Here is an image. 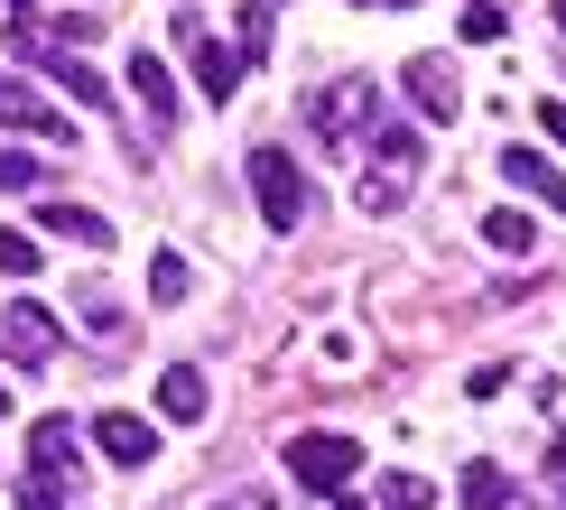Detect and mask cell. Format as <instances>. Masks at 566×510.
<instances>
[{
    "mask_svg": "<svg viewBox=\"0 0 566 510\" xmlns=\"http://www.w3.org/2000/svg\"><path fill=\"white\" fill-rule=\"evenodd\" d=\"M548 464H557V474H566V436H557V446H548Z\"/></svg>",
    "mask_w": 566,
    "mask_h": 510,
    "instance_id": "cell-28",
    "label": "cell"
},
{
    "mask_svg": "<svg viewBox=\"0 0 566 510\" xmlns=\"http://www.w3.org/2000/svg\"><path fill=\"white\" fill-rule=\"evenodd\" d=\"M242 168H251V195H261V223H270V232H297V223H306V177H297V158H289V149H251Z\"/></svg>",
    "mask_w": 566,
    "mask_h": 510,
    "instance_id": "cell-2",
    "label": "cell"
},
{
    "mask_svg": "<svg viewBox=\"0 0 566 510\" xmlns=\"http://www.w3.org/2000/svg\"><path fill=\"white\" fill-rule=\"evenodd\" d=\"M0 362H19V371L56 362V316H46L38 297H10V307H0Z\"/></svg>",
    "mask_w": 566,
    "mask_h": 510,
    "instance_id": "cell-3",
    "label": "cell"
},
{
    "mask_svg": "<svg viewBox=\"0 0 566 510\" xmlns=\"http://www.w3.org/2000/svg\"><path fill=\"white\" fill-rule=\"evenodd\" d=\"M335 510H363V501H344V492H335Z\"/></svg>",
    "mask_w": 566,
    "mask_h": 510,
    "instance_id": "cell-30",
    "label": "cell"
},
{
    "mask_svg": "<svg viewBox=\"0 0 566 510\" xmlns=\"http://www.w3.org/2000/svg\"><path fill=\"white\" fill-rule=\"evenodd\" d=\"M0 130H29V139H46V149H65V139H75V121H65L56 103H38L29 75H0Z\"/></svg>",
    "mask_w": 566,
    "mask_h": 510,
    "instance_id": "cell-4",
    "label": "cell"
},
{
    "mask_svg": "<svg viewBox=\"0 0 566 510\" xmlns=\"http://www.w3.org/2000/svg\"><path fill=\"white\" fill-rule=\"evenodd\" d=\"M353 195H363V214H390V204H399V177H363Z\"/></svg>",
    "mask_w": 566,
    "mask_h": 510,
    "instance_id": "cell-23",
    "label": "cell"
},
{
    "mask_svg": "<svg viewBox=\"0 0 566 510\" xmlns=\"http://www.w3.org/2000/svg\"><path fill=\"white\" fill-rule=\"evenodd\" d=\"M38 232L46 242H112V223L84 214V204H38Z\"/></svg>",
    "mask_w": 566,
    "mask_h": 510,
    "instance_id": "cell-14",
    "label": "cell"
},
{
    "mask_svg": "<svg viewBox=\"0 0 566 510\" xmlns=\"http://www.w3.org/2000/svg\"><path fill=\"white\" fill-rule=\"evenodd\" d=\"M409 93H418V111H428V121H455V111H464L455 65H446V56H409Z\"/></svg>",
    "mask_w": 566,
    "mask_h": 510,
    "instance_id": "cell-9",
    "label": "cell"
},
{
    "mask_svg": "<svg viewBox=\"0 0 566 510\" xmlns=\"http://www.w3.org/2000/svg\"><path fill=\"white\" fill-rule=\"evenodd\" d=\"M10 10H29V0H10Z\"/></svg>",
    "mask_w": 566,
    "mask_h": 510,
    "instance_id": "cell-31",
    "label": "cell"
},
{
    "mask_svg": "<svg viewBox=\"0 0 566 510\" xmlns=\"http://www.w3.org/2000/svg\"><path fill=\"white\" fill-rule=\"evenodd\" d=\"M19 185H38V158L29 149H0V195H19Z\"/></svg>",
    "mask_w": 566,
    "mask_h": 510,
    "instance_id": "cell-22",
    "label": "cell"
},
{
    "mask_svg": "<svg viewBox=\"0 0 566 510\" xmlns=\"http://www.w3.org/2000/svg\"><path fill=\"white\" fill-rule=\"evenodd\" d=\"M168 29H177V46H186V56H196V84H205V103H232V84H242V46H214V38H205L186 10L168 19Z\"/></svg>",
    "mask_w": 566,
    "mask_h": 510,
    "instance_id": "cell-5",
    "label": "cell"
},
{
    "mask_svg": "<svg viewBox=\"0 0 566 510\" xmlns=\"http://www.w3.org/2000/svg\"><path fill=\"white\" fill-rule=\"evenodd\" d=\"M483 242L502 251V261H521V251H530V214H511V204H502V214H483Z\"/></svg>",
    "mask_w": 566,
    "mask_h": 510,
    "instance_id": "cell-17",
    "label": "cell"
},
{
    "mask_svg": "<svg viewBox=\"0 0 566 510\" xmlns=\"http://www.w3.org/2000/svg\"><path fill=\"white\" fill-rule=\"evenodd\" d=\"M371 149H381L390 177H418V168H428V139H418L409 121H390V111H371Z\"/></svg>",
    "mask_w": 566,
    "mask_h": 510,
    "instance_id": "cell-12",
    "label": "cell"
},
{
    "mask_svg": "<svg viewBox=\"0 0 566 510\" xmlns=\"http://www.w3.org/2000/svg\"><path fill=\"white\" fill-rule=\"evenodd\" d=\"M0 408H10V390H0Z\"/></svg>",
    "mask_w": 566,
    "mask_h": 510,
    "instance_id": "cell-32",
    "label": "cell"
},
{
    "mask_svg": "<svg viewBox=\"0 0 566 510\" xmlns=\"http://www.w3.org/2000/svg\"><path fill=\"white\" fill-rule=\"evenodd\" d=\"M289 474H297V492H353V474H363V446L353 436H325V427H306V436H289Z\"/></svg>",
    "mask_w": 566,
    "mask_h": 510,
    "instance_id": "cell-1",
    "label": "cell"
},
{
    "mask_svg": "<svg viewBox=\"0 0 566 510\" xmlns=\"http://www.w3.org/2000/svg\"><path fill=\"white\" fill-rule=\"evenodd\" d=\"M93 446H103V455L130 474V464L158 455V427H149V417H130V408H103V417H93Z\"/></svg>",
    "mask_w": 566,
    "mask_h": 510,
    "instance_id": "cell-7",
    "label": "cell"
},
{
    "mask_svg": "<svg viewBox=\"0 0 566 510\" xmlns=\"http://www.w3.org/2000/svg\"><path fill=\"white\" fill-rule=\"evenodd\" d=\"M492 168H502L511 185H521L530 204H557V214H566V177H557V168H548V158H538V149H502V158H492Z\"/></svg>",
    "mask_w": 566,
    "mask_h": 510,
    "instance_id": "cell-10",
    "label": "cell"
},
{
    "mask_svg": "<svg viewBox=\"0 0 566 510\" xmlns=\"http://www.w3.org/2000/svg\"><path fill=\"white\" fill-rule=\"evenodd\" d=\"M149 297H158V307H177V297H186V261H177V251H158V261H149Z\"/></svg>",
    "mask_w": 566,
    "mask_h": 510,
    "instance_id": "cell-18",
    "label": "cell"
},
{
    "mask_svg": "<svg viewBox=\"0 0 566 510\" xmlns=\"http://www.w3.org/2000/svg\"><path fill=\"white\" fill-rule=\"evenodd\" d=\"M232 510H279V501H270V492H242V501H232Z\"/></svg>",
    "mask_w": 566,
    "mask_h": 510,
    "instance_id": "cell-26",
    "label": "cell"
},
{
    "mask_svg": "<svg viewBox=\"0 0 566 510\" xmlns=\"http://www.w3.org/2000/svg\"><path fill=\"white\" fill-rule=\"evenodd\" d=\"M38 251H46L38 232H0V269H10V278H29V269H38Z\"/></svg>",
    "mask_w": 566,
    "mask_h": 510,
    "instance_id": "cell-19",
    "label": "cell"
},
{
    "mask_svg": "<svg viewBox=\"0 0 566 510\" xmlns=\"http://www.w3.org/2000/svg\"><path fill=\"white\" fill-rule=\"evenodd\" d=\"M502 29H511V19L492 10V0H474V10H464V46H492V38H502Z\"/></svg>",
    "mask_w": 566,
    "mask_h": 510,
    "instance_id": "cell-21",
    "label": "cell"
},
{
    "mask_svg": "<svg viewBox=\"0 0 566 510\" xmlns=\"http://www.w3.org/2000/svg\"><path fill=\"white\" fill-rule=\"evenodd\" d=\"M19 510H65V482H56V474H38V464H29V482H19Z\"/></svg>",
    "mask_w": 566,
    "mask_h": 510,
    "instance_id": "cell-20",
    "label": "cell"
},
{
    "mask_svg": "<svg viewBox=\"0 0 566 510\" xmlns=\"http://www.w3.org/2000/svg\"><path fill=\"white\" fill-rule=\"evenodd\" d=\"M548 19H557V38H566V0H557V10H548Z\"/></svg>",
    "mask_w": 566,
    "mask_h": 510,
    "instance_id": "cell-29",
    "label": "cell"
},
{
    "mask_svg": "<svg viewBox=\"0 0 566 510\" xmlns=\"http://www.w3.org/2000/svg\"><path fill=\"white\" fill-rule=\"evenodd\" d=\"M130 93H139V111H149V130L168 139V130H177V84H168V65H158V56H130Z\"/></svg>",
    "mask_w": 566,
    "mask_h": 510,
    "instance_id": "cell-11",
    "label": "cell"
},
{
    "mask_svg": "<svg viewBox=\"0 0 566 510\" xmlns=\"http://www.w3.org/2000/svg\"><path fill=\"white\" fill-rule=\"evenodd\" d=\"M158 408H168L177 427H205V417H214V390H205V371H196V362H168V381H158Z\"/></svg>",
    "mask_w": 566,
    "mask_h": 510,
    "instance_id": "cell-8",
    "label": "cell"
},
{
    "mask_svg": "<svg viewBox=\"0 0 566 510\" xmlns=\"http://www.w3.org/2000/svg\"><path fill=\"white\" fill-rule=\"evenodd\" d=\"M455 492L474 501V510H511V474H502V464H464V482H455Z\"/></svg>",
    "mask_w": 566,
    "mask_h": 510,
    "instance_id": "cell-15",
    "label": "cell"
},
{
    "mask_svg": "<svg viewBox=\"0 0 566 510\" xmlns=\"http://www.w3.org/2000/svg\"><path fill=\"white\" fill-rule=\"evenodd\" d=\"M538 130H548L557 149H566V103H538Z\"/></svg>",
    "mask_w": 566,
    "mask_h": 510,
    "instance_id": "cell-25",
    "label": "cell"
},
{
    "mask_svg": "<svg viewBox=\"0 0 566 510\" xmlns=\"http://www.w3.org/2000/svg\"><path fill=\"white\" fill-rule=\"evenodd\" d=\"M261 46H270V10L251 0V10H242V56H261Z\"/></svg>",
    "mask_w": 566,
    "mask_h": 510,
    "instance_id": "cell-24",
    "label": "cell"
},
{
    "mask_svg": "<svg viewBox=\"0 0 566 510\" xmlns=\"http://www.w3.org/2000/svg\"><path fill=\"white\" fill-rule=\"evenodd\" d=\"M381 510H437V482L428 474H381Z\"/></svg>",
    "mask_w": 566,
    "mask_h": 510,
    "instance_id": "cell-16",
    "label": "cell"
},
{
    "mask_svg": "<svg viewBox=\"0 0 566 510\" xmlns=\"http://www.w3.org/2000/svg\"><path fill=\"white\" fill-rule=\"evenodd\" d=\"M29 464L56 474V482H75V417H38L29 427Z\"/></svg>",
    "mask_w": 566,
    "mask_h": 510,
    "instance_id": "cell-13",
    "label": "cell"
},
{
    "mask_svg": "<svg viewBox=\"0 0 566 510\" xmlns=\"http://www.w3.org/2000/svg\"><path fill=\"white\" fill-rule=\"evenodd\" d=\"M371 111H381V93L353 75V84H335V93H316V103H306V121H316L325 139H344V130H371Z\"/></svg>",
    "mask_w": 566,
    "mask_h": 510,
    "instance_id": "cell-6",
    "label": "cell"
},
{
    "mask_svg": "<svg viewBox=\"0 0 566 510\" xmlns=\"http://www.w3.org/2000/svg\"><path fill=\"white\" fill-rule=\"evenodd\" d=\"M353 10H409V0H353Z\"/></svg>",
    "mask_w": 566,
    "mask_h": 510,
    "instance_id": "cell-27",
    "label": "cell"
}]
</instances>
